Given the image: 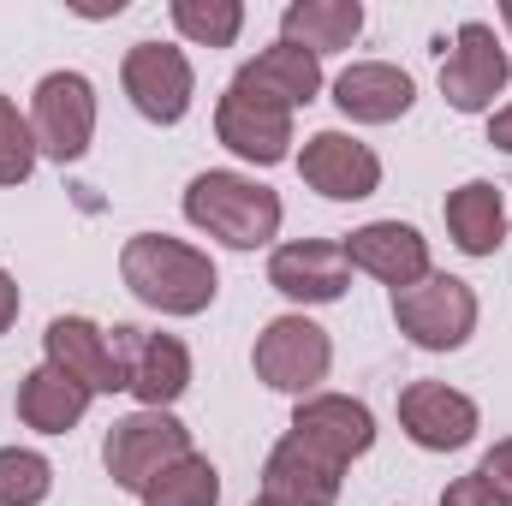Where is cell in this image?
<instances>
[{
  "instance_id": "obj_15",
  "label": "cell",
  "mask_w": 512,
  "mask_h": 506,
  "mask_svg": "<svg viewBox=\"0 0 512 506\" xmlns=\"http://www.w3.org/2000/svg\"><path fill=\"white\" fill-rule=\"evenodd\" d=\"M42 364L66 370L78 387L90 393H126V370H120V352H114V334L96 328L90 316H54L48 334H42Z\"/></svg>"
},
{
  "instance_id": "obj_23",
  "label": "cell",
  "mask_w": 512,
  "mask_h": 506,
  "mask_svg": "<svg viewBox=\"0 0 512 506\" xmlns=\"http://www.w3.org/2000/svg\"><path fill=\"white\" fill-rule=\"evenodd\" d=\"M137 501L143 506H221V471H215V459H203V453L191 447V453L173 459Z\"/></svg>"
},
{
  "instance_id": "obj_25",
  "label": "cell",
  "mask_w": 512,
  "mask_h": 506,
  "mask_svg": "<svg viewBox=\"0 0 512 506\" xmlns=\"http://www.w3.org/2000/svg\"><path fill=\"white\" fill-rule=\"evenodd\" d=\"M54 495V465L36 447H0V506H42Z\"/></svg>"
},
{
  "instance_id": "obj_19",
  "label": "cell",
  "mask_w": 512,
  "mask_h": 506,
  "mask_svg": "<svg viewBox=\"0 0 512 506\" xmlns=\"http://www.w3.org/2000/svg\"><path fill=\"white\" fill-rule=\"evenodd\" d=\"M233 84H245V90H256V96H268V102L298 114V108H310L322 96V60L310 48H298V42H268L256 60L239 66Z\"/></svg>"
},
{
  "instance_id": "obj_4",
  "label": "cell",
  "mask_w": 512,
  "mask_h": 506,
  "mask_svg": "<svg viewBox=\"0 0 512 506\" xmlns=\"http://www.w3.org/2000/svg\"><path fill=\"white\" fill-rule=\"evenodd\" d=\"M251 370H256V381H262V387H274V393L310 399V393L328 381V370H334V340H328V328H322V322H310L304 310L274 316V322L256 334Z\"/></svg>"
},
{
  "instance_id": "obj_32",
  "label": "cell",
  "mask_w": 512,
  "mask_h": 506,
  "mask_svg": "<svg viewBox=\"0 0 512 506\" xmlns=\"http://www.w3.org/2000/svg\"><path fill=\"white\" fill-rule=\"evenodd\" d=\"M251 506H256V501H251Z\"/></svg>"
},
{
  "instance_id": "obj_27",
  "label": "cell",
  "mask_w": 512,
  "mask_h": 506,
  "mask_svg": "<svg viewBox=\"0 0 512 506\" xmlns=\"http://www.w3.org/2000/svg\"><path fill=\"white\" fill-rule=\"evenodd\" d=\"M477 477H483V483H489V489H495V495L512 506V435H507V441H495V447L483 453Z\"/></svg>"
},
{
  "instance_id": "obj_12",
  "label": "cell",
  "mask_w": 512,
  "mask_h": 506,
  "mask_svg": "<svg viewBox=\"0 0 512 506\" xmlns=\"http://www.w3.org/2000/svg\"><path fill=\"white\" fill-rule=\"evenodd\" d=\"M215 137L251 167H280L292 155V108L256 96L245 84H227L215 102Z\"/></svg>"
},
{
  "instance_id": "obj_2",
  "label": "cell",
  "mask_w": 512,
  "mask_h": 506,
  "mask_svg": "<svg viewBox=\"0 0 512 506\" xmlns=\"http://www.w3.org/2000/svg\"><path fill=\"white\" fill-rule=\"evenodd\" d=\"M185 221L227 251H262L268 239H280L286 203H280V191H268L251 173L209 167L185 185Z\"/></svg>"
},
{
  "instance_id": "obj_1",
  "label": "cell",
  "mask_w": 512,
  "mask_h": 506,
  "mask_svg": "<svg viewBox=\"0 0 512 506\" xmlns=\"http://www.w3.org/2000/svg\"><path fill=\"white\" fill-rule=\"evenodd\" d=\"M120 280L131 286L137 304L161 316H203L221 292V268L209 262V251L167 239V233H131L120 251Z\"/></svg>"
},
{
  "instance_id": "obj_8",
  "label": "cell",
  "mask_w": 512,
  "mask_h": 506,
  "mask_svg": "<svg viewBox=\"0 0 512 506\" xmlns=\"http://www.w3.org/2000/svg\"><path fill=\"white\" fill-rule=\"evenodd\" d=\"M120 90L149 126H179L191 114V96H197L191 54L173 42H131L120 60Z\"/></svg>"
},
{
  "instance_id": "obj_3",
  "label": "cell",
  "mask_w": 512,
  "mask_h": 506,
  "mask_svg": "<svg viewBox=\"0 0 512 506\" xmlns=\"http://www.w3.org/2000/svg\"><path fill=\"white\" fill-rule=\"evenodd\" d=\"M477 316H483V304H477L471 280L441 274V268H429L423 280L393 292V328L417 352H459L477 334Z\"/></svg>"
},
{
  "instance_id": "obj_11",
  "label": "cell",
  "mask_w": 512,
  "mask_h": 506,
  "mask_svg": "<svg viewBox=\"0 0 512 506\" xmlns=\"http://www.w3.org/2000/svg\"><path fill=\"white\" fill-rule=\"evenodd\" d=\"M399 429H405V441L423 447V453H459V447L477 441L483 411H477L471 393H459V387H447V381H411V387L399 393Z\"/></svg>"
},
{
  "instance_id": "obj_29",
  "label": "cell",
  "mask_w": 512,
  "mask_h": 506,
  "mask_svg": "<svg viewBox=\"0 0 512 506\" xmlns=\"http://www.w3.org/2000/svg\"><path fill=\"white\" fill-rule=\"evenodd\" d=\"M18 310H24V292H18V280H12V274L0 268V334H6L12 322H18Z\"/></svg>"
},
{
  "instance_id": "obj_5",
  "label": "cell",
  "mask_w": 512,
  "mask_h": 506,
  "mask_svg": "<svg viewBox=\"0 0 512 506\" xmlns=\"http://www.w3.org/2000/svg\"><path fill=\"white\" fill-rule=\"evenodd\" d=\"M512 84V54L501 48L495 24L465 18L453 42H441V96L453 114H495V96Z\"/></svg>"
},
{
  "instance_id": "obj_22",
  "label": "cell",
  "mask_w": 512,
  "mask_h": 506,
  "mask_svg": "<svg viewBox=\"0 0 512 506\" xmlns=\"http://www.w3.org/2000/svg\"><path fill=\"white\" fill-rule=\"evenodd\" d=\"M358 36H364V6L358 0H292L280 12V42H298L316 60L352 48Z\"/></svg>"
},
{
  "instance_id": "obj_16",
  "label": "cell",
  "mask_w": 512,
  "mask_h": 506,
  "mask_svg": "<svg viewBox=\"0 0 512 506\" xmlns=\"http://www.w3.org/2000/svg\"><path fill=\"white\" fill-rule=\"evenodd\" d=\"M417 102V78L393 60H358L334 78V108L358 126H393Z\"/></svg>"
},
{
  "instance_id": "obj_10",
  "label": "cell",
  "mask_w": 512,
  "mask_h": 506,
  "mask_svg": "<svg viewBox=\"0 0 512 506\" xmlns=\"http://www.w3.org/2000/svg\"><path fill=\"white\" fill-rule=\"evenodd\" d=\"M114 352L126 370V393L143 411H173L191 387V352L179 334H143V328H114Z\"/></svg>"
},
{
  "instance_id": "obj_17",
  "label": "cell",
  "mask_w": 512,
  "mask_h": 506,
  "mask_svg": "<svg viewBox=\"0 0 512 506\" xmlns=\"http://www.w3.org/2000/svg\"><path fill=\"white\" fill-rule=\"evenodd\" d=\"M340 245H346V262H352V268L376 274L393 292L411 286V280H423V274L435 268V262H429V239H423L411 221H370V227L346 233Z\"/></svg>"
},
{
  "instance_id": "obj_31",
  "label": "cell",
  "mask_w": 512,
  "mask_h": 506,
  "mask_svg": "<svg viewBox=\"0 0 512 506\" xmlns=\"http://www.w3.org/2000/svg\"><path fill=\"white\" fill-rule=\"evenodd\" d=\"M501 24L512 30V0H501Z\"/></svg>"
},
{
  "instance_id": "obj_28",
  "label": "cell",
  "mask_w": 512,
  "mask_h": 506,
  "mask_svg": "<svg viewBox=\"0 0 512 506\" xmlns=\"http://www.w3.org/2000/svg\"><path fill=\"white\" fill-rule=\"evenodd\" d=\"M441 506H507V501H501L477 471H471V477H459V483H447V489H441Z\"/></svg>"
},
{
  "instance_id": "obj_7",
  "label": "cell",
  "mask_w": 512,
  "mask_h": 506,
  "mask_svg": "<svg viewBox=\"0 0 512 506\" xmlns=\"http://www.w3.org/2000/svg\"><path fill=\"white\" fill-rule=\"evenodd\" d=\"M30 137L48 161H84L96 143V84L84 72H48L30 90Z\"/></svg>"
},
{
  "instance_id": "obj_24",
  "label": "cell",
  "mask_w": 512,
  "mask_h": 506,
  "mask_svg": "<svg viewBox=\"0 0 512 506\" xmlns=\"http://www.w3.org/2000/svg\"><path fill=\"white\" fill-rule=\"evenodd\" d=\"M173 30L197 48H233L245 30V6L239 0H173Z\"/></svg>"
},
{
  "instance_id": "obj_21",
  "label": "cell",
  "mask_w": 512,
  "mask_h": 506,
  "mask_svg": "<svg viewBox=\"0 0 512 506\" xmlns=\"http://www.w3.org/2000/svg\"><path fill=\"white\" fill-rule=\"evenodd\" d=\"M447 239L465 256H495L507 245V197L489 179H465L447 191Z\"/></svg>"
},
{
  "instance_id": "obj_13",
  "label": "cell",
  "mask_w": 512,
  "mask_h": 506,
  "mask_svg": "<svg viewBox=\"0 0 512 506\" xmlns=\"http://www.w3.org/2000/svg\"><path fill=\"white\" fill-rule=\"evenodd\" d=\"M298 173L328 203H364V197L382 191V155L370 143H358L352 131H316V137H304Z\"/></svg>"
},
{
  "instance_id": "obj_18",
  "label": "cell",
  "mask_w": 512,
  "mask_h": 506,
  "mask_svg": "<svg viewBox=\"0 0 512 506\" xmlns=\"http://www.w3.org/2000/svg\"><path fill=\"white\" fill-rule=\"evenodd\" d=\"M340 483L346 471H334L328 459L304 453L292 435L274 441L268 465H262V489H256V506H334L340 501Z\"/></svg>"
},
{
  "instance_id": "obj_14",
  "label": "cell",
  "mask_w": 512,
  "mask_h": 506,
  "mask_svg": "<svg viewBox=\"0 0 512 506\" xmlns=\"http://www.w3.org/2000/svg\"><path fill=\"white\" fill-rule=\"evenodd\" d=\"M268 286L292 304H334L352 286V262L340 239H292L268 256Z\"/></svg>"
},
{
  "instance_id": "obj_6",
  "label": "cell",
  "mask_w": 512,
  "mask_h": 506,
  "mask_svg": "<svg viewBox=\"0 0 512 506\" xmlns=\"http://www.w3.org/2000/svg\"><path fill=\"white\" fill-rule=\"evenodd\" d=\"M185 453H191V429L173 411H143V405L131 417H120L102 441V465H108L114 489H126V495H143Z\"/></svg>"
},
{
  "instance_id": "obj_30",
  "label": "cell",
  "mask_w": 512,
  "mask_h": 506,
  "mask_svg": "<svg viewBox=\"0 0 512 506\" xmlns=\"http://www.w3.org/2000/svg\"><path fill=\"white\" fill-rule=\"evenodd\" d=\"M489 143H495V149H507V155H512V102H507V108H495V114H489Z\"/></svg>"
},
{
  "instance_id": "obj_9",
  "label": "cell",
  "mask_w": 512,
  "mask_h": 506,
  "mask_svg": "<svg viewBox=\"0 0 512 506\" xmlns=\"http://www.w3.org/2000/svg\"><path fill=\"white\" fill-rule=\"evenodd\" d=\"M286 435H292L304 453L328 459L334 471H352V465L376 447V411H370L364 399H352V393H310V399H298Z\"/></svg>"
},
{
  "instance_id": "obj_20",
  "label": "cell",
  "mask_w": 512,
  "mask_h": 506,
  "mask_svg": "<svg viewBox=\"0 0 512 506\" xmlns=\"http://www.w3.org/2000/svg\"><path fill=\"white\" fill-rule=\"evenodd\" d=\"M90 399H96V393H90V387H78L66 370L36 364L30 376L18 381V423H24V429H36V435H72V429L84 423Z\"/></svg>"
},
{
  "instance_id": "obj_26",
  "label": "cell",
  "mask_w": 512,
  "mask_h": 506,
  "mask_svg": "<svg viewBox=\"0 0 512 506\" xmlns=\"http://www.w3.org/2000/svg\"><path fill=\"white\" fill-rule=\"evenodd\" d=\"M36 137H30V114H18L12 96H0V185H24L36 173Z\"/></svg>"
}]
</instances>
